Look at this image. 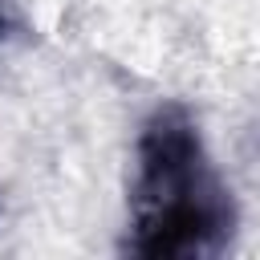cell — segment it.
Wrapping results in <instances>:
<instances>
[{
  "instance_id": "obj_1",
  "label": "cell",
  "mask_w": 260,
  "mask_h": 260,
  "mask_svg": "<svg viewBox=\"0 0 260 260\" xmlns=\"http://www.w3.org/2000/svg\"><path fill=\"white\" fill-rule=\"evenodd\" d=\"M236 228V203L215 175L187 106H158L134 142L126 252L146 260L219 256Z\"/></svg>"
}]
</instances>
